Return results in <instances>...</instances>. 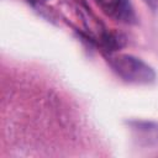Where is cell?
Returning <instances> with one entry per match:
<instances>
[{"label":"cell","instance_id":"cell-1","mask_svg":"<svg viewBox=\"0 0 158 158\" xmlns=\"http://www.w3.org/2000/svg\"><path fill=\"white\" fill-rule=\"evenodd\" d=\"M114 72L125 81L136 85H149L156 80V72L142 59L126 53H118L110 58Z\"/></svg>","mask_w":158,"mask_h":158},{"label":"cell","instance_id":"cell-2","mask_svg":"<svg viewBox=\"0 0 158 158\" xmlns=\"http://www.w3.org/2000/svg\"><path fill=\"white\" fill-rule=\"evenodd\" d=\"M133 139L138 146L151 147L158 144V122L146 120L127 121Z\"/></svg>","mask_w":158,"mask_h":158},{"label":"cell","instance_id":"cell-3","mask_svg":"<svg viewBox=\"0 0 158 158\" xmlns=\"http://www.w3.org/2000/svg\"><path fill=\"white\" fill-rule=\"evenodd\" d=\"M111 15L123 23H135L137 17L130 0H114L110 5Z\"/></svg>","mask_w":158,"mask_h":158},{"label":"cell","instance_id":"cell-4","mask_svg":"<svg viewBox=\"0 0 158 158\" xmlns=\"http://www.w3.org/2000/svg\"><path fill=\"white\" fill-rule=\"evenodd\" d=\"M104 41H105L107 48H111L112 51H115L116 48H120V47L122 46L123 38L121 37L120 33H109V35L105 37Z\"/></svg>","mask_w":158,"mask_h":158},{"label":"cell","instance_id":"cell-5","mask_svg":"<svg viewBox=\"0 0 158 158\" xmlns=\"http://www.w3.org/2000/svg\"><path fill=\"white\" fill-rule=\"evenodd\" d=\"M144 2L152 9H157L158 7V0H144Z\"/></svg>","mask_w":158,"mask_h":158},{"label":"cell","instance_id":"cell-6","mask_svg":"<svg viewBox=\"0 0 158 158\" xmlns=\"http://www.w3.org/2000/svg\"><path fill=\"white\" fill-rule=\"evenodd\" d=\"M28 1H31V2H35V4H42V2H44L46 0H28Z\"/></svg>","mask_w":158,"mask_h":158}]
</instances>
